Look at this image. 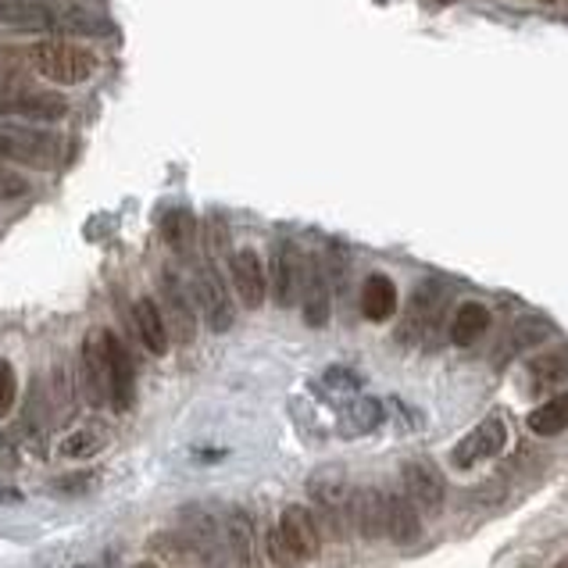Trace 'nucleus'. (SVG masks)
Here are the masks:
<instances>
[{
  "mask_svg": "<svg viewBox=\"0 0 568 568\" xmlns=\"http://www.w3.org/2000/svg\"><path fill=\"white\" fill-rule=\"evenodd\" d=\"M0 22L25 33H76L108 36L111 22L72 0H0Z\"/></svg>",
  "mask_w": 568,
  "mask_h": 568,
  "instance_id": "nucleus-1",
  "label": "nucleus"
},
{
  "mask_svg": "<svg viewBox=\"0 0 568 568\" xmlns=\"http://www.w3.org/2000/svg\"><path fill=\"white\" fill-rule=\"evenodd\" d=\"M25 57L36 76H43L47 83H57V86H79L97 72V54L79 47V43H72V40H62V36L33 43V47L25 51Z\"/></svg>",
  "mask_w": 568,
  "mask_h": 568,
  "instance_id": "nucleus-2",
  "label": "nucleus"
},
{
  "mask_svg": "<svg viewBox=\"0 0 568 568\" xmlns=\"http://www.w3.org/2000/svg\"><path fill=\"white\" fill-rule=\"evenodd\" d=\"M0 158L47 172L62 161V140L36 126H0Z\"/></svg>",
  "mask_w": 568,
  "mask_h": 568,
  "instance_id": "nucleus-3",
  "label": "nucleus"
},
{
  "mask_svg": "<svg viewBox=\"0 0 568 568\" xmlns=\"http://www.w3.org/2000/svg\"><path fill=\"white\" fill-rule=\"evenodd\" d=\"M68 100L54 89H25L0 79V118H25V122H62Z\"/></svg>",
  "mask_w": 568,
  "mask_h": 568,
  "instance_id": "nucleus-4",
  "label": "nucleus"
},
{
  "mask_svg": "<svg viewBox=\"0 0 568 568\" xmlns=\"http://www.w3.org/2000/svg\"><path fill=\"white\" fill-rule=\"evenodd\" d=\"M111 329H94L83 343V390L89 397V405H111L115 400V379H111Z\"/></svg>",
  "mask_w": 568,
  "mask_h": 568,
  "instance_id": "nucleus-5",
  "label": "nucleus"
},
{
  "mask_svg": "<svg viewBox=\"0 0 568 568\" xmlns=\"http://www.w3.org/2000/svg\"><path fill=\"white\" fill-rule=\"evenodd\" d=\"M183 540L193 555H197V561L207 568H226L233 561L226 529H218V522L207 512H201V507H186L183 512Z\"/></svg>",
  "mask_w": 568,
  "mask_h": 568,
  "instance_id": "nucleus-6",
  "label": "nucleus"
},
{
  "mask_svg": "<svg viewBox=\"0 0 568 568\" xmlns=\"http://www.w3.org/2000/svg\"><path fill=\"white\" fill-rule=\"evenodd\" d=\"M311 501H315L319 526H329V536H343V522L351 515L354 493L340 472H319L311 475Z\"/></svg>",
  "mask_w": 568,
  "mask_h": 568,
  "instance_id": "nucleus-7",
  "label": "nucleus"
},
{
  "mask_svg": "<svg viewBox=\"0 0 568 568\" xmlns=\"http://www.w3.org/2000/svg\"><path fill=\"white\" fill-rule=\"evenodd\" d=\"M504 447H507V422L501 415H486L480 426L461 437L451 461L458 469H472V465H480V461L497 458Z\"/></svg>",
  "mask_w": 568,
  "mask_h": 568,
  "instance_id": "nucleus-8",
  "label": "nucleus"
},
{
  "mask_svg": "<svg viewBox=\"0 0 568 568\" xmlns=\"http://www.w3.org/2000/svg\"><path fill=\"white\" fill-rule=\"evenodd\" d=\"M400 480H405V493L411 497V504L418 507V512L437 515L443 507L447 483H443V472L432 465V461H426V458L408 461V465L400 469Z\"/></svg>",
  "mask_w": 568,
  "mask_h": 568,
  "instance_id": "nucleus-9",
  "label": "nucleus"
},
{
  "mask_svg": "<svg viewBox=\"0 0 568 568\" xmlns=\"http://www.w3.org/2000/svg\"><path fill=\"white\" fill-rule=\"evenodd\" d=\"M447 308V290L440 282H422V287H415L411 301H408V315H405V329H400V340H422L429 336L432 329H437L440 315Z\"/></svg>",
  "mask_w": 568,
  "mask_h": 568,
  "instance_id": "nucleus-10",
  "label": "nucleus"
},
{
  "mask_svg": "<svg viewBox=\"0 0 568 568\" xmlns=\"http://www.w3.org/2000/svg\"><path fill=\"white\" fill-rule=\"evenodd\" d=\"M193 293H197V301H201L207 329H215V333H226V329L236 322L233 297H229L226 282L218 279V272H215L212 265H204L201 272H197V279H193Z\"/></svg>",
  "mask_w": 568,
  "mask_h": 568,
  "instance_id": "nucleus-11",
  "label": "nucleus"
},
{
  "mask_svg": "<svg viewBox=\"0 0 568 568\" xmlns=\"http://www.w3.org/2000/svg\"><path fill=\"white\" fill-rule=\"evenodd\" d=\"M276 529L282 533V540H287L304 561H315L319 558V550H322V529H319V518H315V512H311V507L290 504L287 512L279 515Z\"/></svg>",
  "mask_w": 568,
  "mask_h": 568,
  "instance_id": "nucleus-12",
  "label": "nucleus"
},
{
  "mask_svg": "<svg viewBox=\"0 0 568 568\" xmlns=\"http://www.w3.org/2000/svg\"><path fill=\"white\" fill-rule=\"evenodd\" d=\"M304 268L308 261H301V250L293 244L279 240L272 250V293L279 308H290L293 301H301V287H304Z\"/></svg>",
  "mask_w": 568,
  "mask_h": 568,
  "instance_id": "nucleus-13",
  "label": "nucleus"
},
{
  "mask_svg": "<svg viewBox=\"0 0 568 568\" xmlns=\"http://www.w3.org/2000/svg\"><path fill=\"white\" fill-rule=\"evenodd\" d=\"M233 290L240 297L244 308H261L265 304V293H268V276H265V265H261V254L258 250H236L233 254Z\"/></svg>",
  "mask_w": 568,
  "mask_h": 568,
  "instance_id": "nucleus-14",
  "label": "nucleus"
},
{
  "mask_svg": "<svg viewBox=\"0 0 568 568\" xmlns=\"http://www.w3.org/2000/svg\"><path fill=\"white\" fill-rule=\"evenodd\" d=\"M161 315H164V325H169V336H175L179 343H190L197 336V311L190 308L186 290L179 287L169 272L161 279Z\"/></svg>",
  "mask_w": 568,
  "mask_h": 568,
  "instance_id": "nucleus-15",
  "label": "nucleus"
},
{
  "mask_svg": "<svg viewBox=\"0 0 568 568\" xmlns=\"http://www.w3.org/2000/svg\"><path fill=\"white\" fill-rule=\"evenodd\" d=\"M351 522L365 540H379L386 536V493L362 486L351 501Z\"/></svg>",
  "mask_w": 568,
  "mask_h": 568,
  "instance_id": "nucleus-16",
  "label": "nucleus"
},
{
  "mask_svg": "<svg viewBox=\"0 0 568 568\" xmlns=\"http://www.w3.org/2000/svg\"><path fill=\"white\" fill-rule=\"evenodd\" d=\"M132 325H137V336L147 351H151L154 357H161L164 351H169V325H164V315L161 308L151 301V297H140L137 304H132Z\"/></svg>",
  "mask_w": 568,
  "mask_h": 568,
  "instance_id": "nucleus-17",
  "label": "nucleus"
},
{
  "mask_svg": "<svg viewBox=\"0 0 568 568\" xmlns=\"http://www.w3.org/2000/svg\"><path fill=\"white\" fill-rule=\"evenodd\" d=\"M397 287H394V279L390 276H383V272H376V276H368L365 279V287H362V315L368 319V322H390L394 315H397Z\"/></svg>",
  "mask_w": 568,
  "mask_h": 568,
  "instance_id": "nucleus-18",
  "label": "nucleus"
},
{
  "mask_svg": "<svg viewBox=\"0 0 568 568\" xmlns=\"http://www.w3.org/2000/svg\"><path fill=\"white\" fill-rule=\"evenodd\" d=\"M108 440H111V432L104 422H83L57 440V454L68 458V461H86V458L100 454L104 447H108Z\"/></svg>",
  "mask_w": 568,
  "mask_h": 568,
  "instance_id": "nucleus-19",
  "label": "nucleus"
},
{
  "mask_svg": "<svg viewBox=\"0 0 568 568\" xmlns=\"http://www.w3.org/2000/svg\"><path fill=\"white\" fill-rule=\"evenodd\" d=\"M418 533H422V522L408 493H386V536H394L397 544H411Z\"/></svg>",
  "mask_w": 568,
  "mask_h": 568,
  "instance_id": "nucleus-20",
  "label": "nucleus"
},
{
  "mask_svg": "<svg viewBox=\"0 0 568 568\" xmlns=\"http://www.w3.org/2000/svg\"><path fill=\"white\" fill-rule=\"evenodd\" d=\"M226 544L236 568H258V540H254V522L236 507L226 518Z\"/></svg>",
  "mask_w": 568,
  "mask_h": 568,
  "instance_id": "nucleus-21",
  "label": "nucleus"
},
{
  "mask_svg": "<svg viewBox=\"0 0 568 568\" xmlns=\"http://www.w3.org/2000/svg\"><path fill=\"white\" fill-rule=\"evenodd\" d=\"M111 379H115V400L111 408L115 411H129L132 400H137V368H132V357L129 351L118 343V336L111 333Z\"/></svg>",
  "mask_w": 568,
  "mask_h": 568,
  "instance_id": "nucleus-22",
  "label": "nucleus"
},
{
  "mask_svg": "<svg viewBox=\"0 0 568 568\" xmlns=\"http://www.w3.org/2000/svg\"><path fill=\"white\" fill-rule=\"evenodd\" d=\"M490 308L480 301H465L451 319V340L458 347H475L486 333H490Z\"/></svg>",
  "mask_w": 568,
  "mask_h": 568,
  "instance_id": "nucleus-23",
  "label": "nucleus"
},
{
  "mask_svg": "<svg viewBox=\"0 0 568 568\" xmlns=\"http://www.w3.org/2000/svg\"><path fill=\"white\" fill-rule=\"evenodd\" d=\"M301 301H304V319H308V325L322 329L329 322V282H325L322 268L315 261H308V268H304Z\"/></svg>",
  "mask_w": 568,
  "mask_h": 568,
  "instance_id": "nucleus-24",
  "label": "nucleus"
},
{
  "mask_svg": "<svg viewBox=\"0 0 568 568\" xmlns=\"http://www.w3.org/2000/svg\"><path fill=\"white\" fill-rule=\"evenodd\" d=\"M529 429L536 437H558V432L568 429V394L550 397L547 405L529 411Z\"/></svg>",
  "mask_w": 568,
  "mask_h": 568,
  "instance_id": "nucleus-25",
  "label": "nucleus"
},
{
  "mask_svg": "<svg viewBox=\"0 0 568 568\" xmlns=\"http://www.w3.org/2000/svg\"><path fill=\"white\" fill-rule=\"evenodd\" d=\"M161 236H164V244H169L172 250L186 254L193 247V240H197V222H193V215L186 212V207H175V212L164 215Z\"/></svg>",
  "mask_w": 568,
  "mask_h": 568,
  "instance_id": "nucleus-26",
  "label": "nucleus"
},
{
  "mask_svg": "<svg viewBox=\"0 0 568 568\" xmlns=\"http://www.w3.org/2000/svg\"><path fill=\"white\" fill-rule=\"evenodd\" d=\"M529 376L536 386H547V383H561L568 376V347H555L540 357L529 362Z\"/></svg>",
  "mask_w": 568,
  "mask_h": 568,
  "instance_id": "nucleus-27",
  "label": "nucleus"
},
{
  "mask_svg": "<svg viewBox=\"0 0 568 568\" xmlns=\"http://www.w3.org/2000/svg\"><path fill=\"white\" fill-rule=\"evenodd\" d=\"M265 555H268V561H272L276 568H304L308 561L301 558V555H297V550L287 544V540H282V533L272 526V529H268V540H265Z\"/></svg>",
  "mask_w": 568,
  "mask_h": 568,
  "instance_id": "nucleus-28",
  "label": "nucleus"
},
{
  "mask_svg": "<svg viewBox=\"0 0 568 568\" xmlns=\"http://www.w3.org/2000/svg\"><path fill=\"white\" fill-rule=\"evenodd\" d=\"M544 340H547V325L540 319H518L512 329V340H507L504 347L522 351V347H536V343H544Z\"/></svg>",
  "mask_w": 568,
  "mask_h": 568,
  "instance_id": "nucleus-29",
  "label": "nucleus"
},
{
  "mask_svg": "<svg viewBox=\"0 0 568 568\" xmlns=\"http://www.w3.org/2000/svg\"><path fill=\"white\" fill-rule=\"evenodd\" d=\"M29 193L25 175H19L14 169H8L4 158H0V201H19Z\"/></svg>",
  "mask_w": 568,
  "mask_h": 568,
  "instance_id": "nucleus-30",
  "label": "nucleus"
},
{
  "mask_svg": "<svg viewBox=\"0 0 568 568\" xmlns=\"http://www.w3.org/2000/svg\"><path fill=\"white\" fill-rule=\"evenodd\" d=\"M14 397H19V379H14L11 362L0 357V418H4L14 408Z\"/></svg>",
  "mask_w": 568,
  "mask_h": 568,
  "instance_id": "nucleus-31",
  "label": "nucleus"
},
{
  "mask_svg": "<svg viewBox=\"0 0 568 568\" xmlns=\"http://www.w3.org/2000/svg\"><path fill=\"white\" fill-rule=\"evenodd\" d=\"M94 483V475H65V480H57L51 490H65L68 493V486H89Z\"/></svg>",
  "mask_w": 568,
  "mask_h": 568,
  "instance_id": "nucleus-32",
  "label": "nucleus"
},
{
  "mask_svg": "<svg viewBox=\"0 0 568 568\" xmlns=\"http://www.w3.org/2000/svg\"><path fill=\"white\" fill-rule=\"evenodd\" d=\"M132 568H158V565H151V561H140V565H132Z\"/></svg>",
  "mask_w": 568,
  "mask_h": 568,
  "instance_id": "nucleus-33",
  "label": "nucleus"
},
{
  "mask_svg": "<svg viewBox=\"0 0 568 568\" xmlns=\"http://www.w3.org/2000/svg\"><path fill=\"white\" fill-rule=\"evenodd\" d=\"M437 4H458V0H437Z\"/></svg>",
  "mask_w": 568,
  "mask_h": 568,
  "instance_id": "nucleus-34",
  "label": "nucleus"
},
{
  "mask_svg": "<svg viewBox=\"0 0 568 568\" xmlns=\"http://www.w3.org/2000/svg\"><path fill=\"white\" fill-rule=\"evenodd\" d=\"M547 4H550V0H547Z\"/></svg>",
  "mask_w": 568,
  "mask_h": 568,
  "instance_id": "nucleus-35",
  "label": "nucleus"
}]
</instances>
